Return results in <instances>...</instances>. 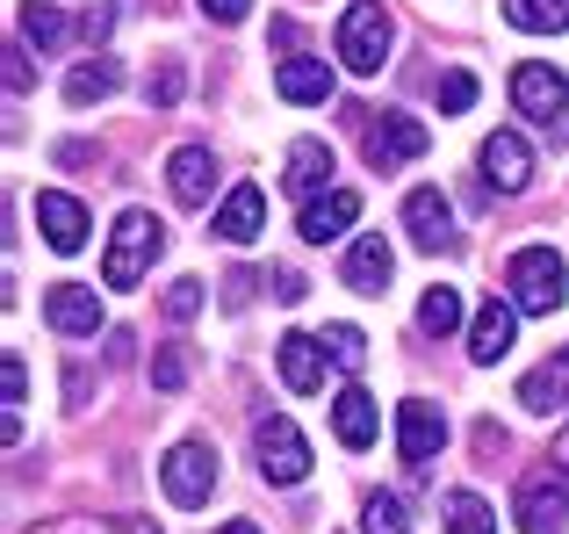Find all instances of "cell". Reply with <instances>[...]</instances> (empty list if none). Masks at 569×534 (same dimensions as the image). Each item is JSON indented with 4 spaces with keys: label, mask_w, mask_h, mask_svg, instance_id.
<instances>
[{
    "label": "cell",
    "mask_w": 569,
    "mask_h": 534,
    "mask_svg": "<svg viewBox=\"0 0 569 534\" xmlns=\"http://www.w3.org/2000/svg\"><path fill=\"white\" fill-rule=\"evenodd\" d=\"M252 448H260V477L267 484H303L310 477V441L296 419H260V434H252Z\"/></svg>",
    "instance_id": "cell-4"
},
{
    "label": "cell",
    "mask_w": 569,
    "mask_h": 534,
    "mask_svg": "<svg viewBox=\"0 0 569 534\" xmlns=\"http://www.w3.org/2000/svg\"><path fill=\"white\" fill-rule=\"evenodd\" d=\"M223 310H246L252 304V281H260V275H252V267H223Z\"/></svg>",
    "instance_id": "cell-36"
},
{
    "label": "cell",
    "mask_w": 569,
    "mask_h": 534,
    "mask_svg": "<svg viewBox=\"0 0 569 534\" xmlns=\"http://www.w3.org/2000/svg\"><path fill=\"white\" fill-rule=\"evenodd\" d=\"M318 339H325V354H332L339 368H361L368 362V333H361V325H325Z\"/></svg>",
    "instance_id": "cell-30"
},
{
    "label": "cell",
    "mask_w": 569,
    "mask_h": 534,
    "mask_svg": "<svg viewBox=\"0 0 569 534\" xmlns=\"http://www.w3.org/2000/svg\"><path fill=\"white\" fill-rule=\"evenodd\" d=\"M469 101H476V72H440V109L461 116Z\"/></svg>",
    "instance_id": "cell-35"
},
{
    "label": "cell",
    "mask_w": 569,
    "mask_h": 534,
    "mask_svg": "<svg viewBox=\"0 0 569 534\" xmlns=\"http://www.w3.org/2000/svg\"><path fill=\"white\" fill-rule=\"evenodd\" d=\"M167 181H173V196H181L188 210H202V202L217 196V159H209V145H181L173 167H167Z\"/></svg>",
    "instance_id": "cell-19"
},
{
    "label": "cell",
    "mask_w": 569,
    "mask_h": 534,
    "mask_svg": "<svg viewBox=\"0 0 569 534\" xmlns=\"http://www.w3.org/2000/svg\"><path fill=\"white\" fill-rule=\"evenodd\" d=\"M389 267H397L389 239H382V231H361V239L347 246V260H339V281H347V289H361V296H382L389 289Z\"/></svg>",
    "instance_id": "cell-14"
},
{
    "label": "cell",
    "mask_w": 569,
    "mask_h": 534,
    "mask_svg": "<svg viewBox=\"0 0 569 534\" xmlns=\"http://www.w3.org/2000/svg\"><path fill=\"white\" fill-rule=\"evenodd\" d=\"M512 101H519V116H527V123L556 130L562 109H569V80H562L556 66H541V58H527V66L512 72Z\"/></svg>",
    "instance_id": "cell-7"
},
{
    "label": "cell",
    "mask_w": 569,
    "mask_h": 534,
    "mask_svg": "<svg viewBox=\"0 0 569 534\" xmlns=\"http://www.w3.org/2000/svg\"><path fill=\"white\" fill-rule=\"evenodd\" d=\"M332 426H339V441H347V448H368V441H376V397L361 390V383H347V390L332 397Z\"/></svg>",
    "instance_id": "cell-23"
},
{
    "label": "cell",
    "mask_w": 569,
    "mask_h": 534,
    "mask_svg": "<svg viewBox=\"0 0 569 534\" xmlns=\"http://www.w3.org/2000/svg\"><path fill=\"white\" fill-rule=\"evenodd\" d=\"M397 448H403L411 469H426L432 455L447 448V412L432 405V397H403V405H397Z\"/></svg>",
    "instance_id": "cell-9"
},
{
    "label": "cell",
    "mask_w": 569,
    "mask_h": 534,
    "mask_svg": "<svg viewBox=\"0 0 569 534\" xmlns=\"http://www.w3.org/2000/svg\"><path fill=\"white\" fill-rule=\"evenodd\" d=\"M361 527L368 534H403V527H411V513H403V498L376 492V498H368V513H361Z\"/></svg>",
    "instance_id": "cell-31"
},
{
    "label": "cell",
    "mask_w": 569,
    "mask_h": 534,
    "mask_svg": "<svg viewBox=\"0 0 569 534\" xmlns=\"http://www.w3.org/2000/svg\"><path fill=\"white\" fill-rule=\"evenodd\" d=\"M505 289H512L519 310H533V318H556L569 281H562V254L556 246H519L512 260H505Z\"/></svg>",
    "instance_id": "cell-2"
},
{
    "label": "cell",
    "mask_w": 569,
    "mask_h": 534,
    "mask_svg": "<svg viewBox=\"0 0 569 534\" xmlns=\"http://www.w3.org/2000/svg\"><path fill=\"white\" fill-rule=\"evenodd\" d=\"M217 231H223L231 246H252V239L267 231V196H260L252 181H238L231 196H223V210H217Z\"/></svg>",
    "instance_id": "cell-20"
},
{
    "label": "cell",
    "mask_w": 569,
    "mask_h": 534,
    "mask_svg": "<svg viewBox=\"0 0 569 534\" xmlns=\"http://www.w3.org/2000/svg\"><path fill=\"white\" fill-rule=\"evenodd\" d=\"M58 167H72V174H87V167H94V145H80V138H66V145H58Z\"/></svg>",
    "instance_id": "cell-40"
},
{
    "label": "cell",
    "mask_w": 569,
    "mask_h": 534,
    "mask_svg": "<svg viewBox=\"0 0 569 534\" xmlns=\"http://www.w3.org/2000/svg\"><path fill=\"white\" fill-rule=\"evenodd\" d=\"M116 80H123L116 58H87V66H72L66 72V109H94V101H109Z\"/></svg>",
    "instance_id": "cell-24"
},
{
    "label": "cell",
    "mask_w": 569,
    "mask_h": 534,
    "mask_svg": "<svg viewBox=\"0 0 569 534\" xmlns=\"http://www.w3.org/2000/svg\"><path fill=\"white\" fill-rule=\"evenodd\" d=\"M43 318H51L58 339H94L101 325H109V310H101V296L87 289V281H51V289H43Z\"/></svg>",
    "instance_id": "cell-8"
},
{
    "label": "cell",
    "mask_w": 569,
    "mask_h": 534,
    "mask_svg": "<svg viewBox=\"0 0 569 534\" xmlns=\"http://www.w3.org/2000/svg\"><path fill=\"white\" fill-rule=\"evenodd\" d=\"M289 196H303V202H318V188H332V145L325 138H296L289 145Z\"/></svg>",
    "instance_id": "cell-17"
},
{
    "label": "cell",
    "mask_w": 569,
    "mask_h": 534,
    "mask_svg": "<svg viewBox=\"0 0 569 534\" xmlns=\"http://www.w3.org/2000/svg\"><path fill=\"white\" fill-rule=\"evenodd\" d=\"M303 296H310V281L296 275V267H281L274 275V304H303Z\"/></svg>",
    "instance_id": "cell-39"
},
{
    "label": "cell",
    "mask_w": 569,
    "mask_h": 534,
    "mask_svg": "<svg viewBox=\"0 0 569 534\" xmlns=\"http://www.w3.org/2000/svg\"><path fill=\"white\" fill-rule=\"evenodd\" d=\"M361 152H368V167H376V174H397V167H411V159H426V123L403 116V109H389V116L368 123Z\"/></svg>",
    "instance_id": "cell-5"
},
{
    "label": "cell",
    "mask_w": 569,
    "mask_h": 534,
    "mask_svg": "<svg viewBox=\"0 0 569 534\" xmlns=\"http://www.w3.org/2000/svg\"><path fill=\"white\" fill-rule=\"evenodd\" d=\"M144 101H152V109H173V101H181V66H173V58L144 80Z\"/></svg>",
    "instance_id": "cell-34"
},
{
    "label": "cell",
    "mask_w": 569,
    "mask_h": 534,
    "mask_svg": "<svg viewBox=\"0 0 569 534\" xmlns=\"http://www.w3.org/2000/svg\"><path fill=\"white\" fill-rule=\"evenodd\" d=\"M505 22L527 37H562L569 29V0H505Z\"/></svg>",
    "instance_id": "cell-25"
},
{
    "label": "cell",
    "mask_w": 569,
    "mask_h": 534,
    "mask_svg": "<svg viewBox=\"0 0 569 534\" xmlns=\"http://www.w3.org/2000/svg\"><path fill=\"white\" fill-rule=\"evenodd\" d=\"M403 225H411V246L418 254H455V210H447L440 188H411L403 196Z\"/></svg>",
    "instance_id": "cell-10"
},
{
    "label": "cell",
    "mask_w": 569,
    "mask_h": 534,
    "mask_svg": "<svg viewBox=\"0 0 569 534\" xmlns=\"http://www.w3.org/2000/svg\"><path fill=\"white\" fill-rule=\"evenodd\" d=\"M389 37H397V22H389L382 0H353V8L339 14V66L347 72H382Z\"/></svg>",
    "instance_id": "cell-3"
},
{
    "label": "cell",
    "mask_w": 569,
    "mask_h": 534,
    "mask_svg": "<svg viewBox=\"0 0 569 534\" xmlns=\"http://www.w3.org/2000/svg\"><path fill=\"white\" fill-rule=\"evenodd\" d=\"M181 383H188V347L167 339V347L152 354V390H181Z\"/></svg>",
    "instance_id": "cell-32"
},
{
    "label": "cell",
    "mask_w": 569,
    "mask_h": 534,
    "mask_svg": "<svg viewBox=\"0 0 569 534\" xmlns=\"http://www.w3.org/2000/svg\"><path fill=\"white\" fill-rule=\"evenodd\" d=\"M519 405H527V412H562L569 405V347L548 354V362L519 383Z\"/></svg>",
    "instance_id": "cell-21"
},
{
    "label": "cell",
    "mask_w": 569,
    "mask_h": 534,
    "mask_svg": "<svg viewBox=\"0 0 569 534\" xmlns=\"http://www.w3.org/2000/svg\"><path fill=\"white\" fill-rule=\"evenodd\" d=\"M562 521H569V484L556 469H533L519 484V534H556Z\"/></svg>",
    "instance_id": "cell-12"
},
{
    "label": "cell",
    "mask_w": 569,
    "mask_h": 534,
    "mask_svg": "<svg viewBox=\"0 0 569 534\" xmlns=\"http://www.w3.org/2000/svg\"><path fill=\"white\" fill-rule=\"evenodd\" d=\"M37 225H43V246H58V254H80L87 246V210L72 196H58V188L37 196Z\"/></svg>",
    "instance_id": "cell-16"
},
{
    "label": "cell",
    "mask_w": 569,
    "mask_h": 534,
    "mask_svg": "<svg viewBox=\"0 0 569 534\" xmlns=\"http://www.w3.org/2000/svg\"><path fill=\"white\" fill-rule=\"evenodd\" d=\"M109 29H116V8H109V0H94V8L80 14V37H87V43L101 51V43H109Z\"/></svg>",
    "instance_id": "cell-37"
},
{
    "label": "cell",
    "mask_w": 569,
    "mask_h": 534,
    "mask_svg": "<svg viewBox=\"0 0 569 534\" xmlns=\"http://www.w3.org/2000/svg\"><path fill=\"white\" fill-rule=\"evenodd\" d=\"M512 339H519V304H498L490 296L483 310H476V325H469V362H505L512 354Z\"/></svg>",
    "instance_id": "cell-15"
},
{
    "label": "cell",
    "mask_w": 569,
    "mask_h": 534,
    "mask_svg": "<svg viewBox=\"0 0 569 534\" xmlns=\"http://www.w3.org/2000/svg\"><path fill=\"white\" fill-rule=\"evenodd\" d=\"M159 304H167V318H173V325H181V318H194V310H202V281H194V275L167 281V296H159Z\"/></svg>",
    "instance_id": "cell-33"
},
{
    "label": "cell",
    "mask_w": 569,
    "mask_h": 534,
    "mask_svg": "<svg viewBox=\"0 0 569 534\" xmlns=\"http://www.w3.org/2000/svg\"><path fill=\"white\" fill-rule=\"evenodd\" d=\"M447 534H498V513L476 492H447Z\"/></svg>",
    "instance_id": "cell-27"
},
{
    "label": "cell",
    "mask_w": 569,
    "mask_h": 534,
    "mask_svg": "<svg viewBox=\"0 0 569 534\" xmlns=\"http://www.w3.org/2000/svg\"><path fill=\"white\" fill-rule=\"evenodd\" d=\"M29 534H159V527H152V521H94V513H72V521L29 527Z\"/></svg>",
    "instance_id": "cell-29"
},
{
    "label": "cell",
    "mask_w": 569,
    "mask_h": 534,
    "mask_svg": "<svg viewBox=\"0 0 569 534\" xmlns=\"http://www.w3.org/2000/svg\"><path fill=\"white\" fill-rule=\"evenodd\" d=\"M159 246H167V225H159L152 210H123L109 231V254H101V281L109 289H138L144 275H152Z\"/></svg>",
    "instance_id": "cell-1"
},
{
    "label": "cell",
    "mask_w": 569,
    "mask_h": 534,
    "mask_svg": "<svg viewBox=\"0 0 569 534\" xmlns=\"http://www.w3.org/2000/svg\"><path fill=\"white\" fill-rule=\"evenodd\" d=\"M0 383H8V412L29 397V368H22V354H8V368H0Z\"/></svg>",
    "instance_id": "cell-38"
},
{
    "label": "cell",
    "mask_w": 569,
    "mask_h": 534,
    "mask_svg": "<svg viewBox=\"0 0 569 534\" xmlns=\"http://www.w3.org/2000/svg\"><path fill=\"white\" fill-rule=\"evenodd\" d=\"M217 534H260V527H252V521H231V527H217Z\"/></svg>",
    "instance_id": "cell-45"
},
{
    "label": "cell",
    "mask_w": 569,
    "mask_h": 534,
    "mask_svg": "<svg viewBox=\"0 0 569 534\" xmlns=\"http://www.w3.org/2000/svg\"><path fill=\"white\" fill-rule=\"evenodd\" d=\"M159 484H167L173 506H202V498L217 492V448H202V441H181V448H167V463H159Z\"/></svg>",
    "instance_id": "cell-6"
},
{
    "label": "cell",
    "mask_w": 569,
    "mask_h": 534,
    "mask_svg": "<svg viewBox=\"0 0 569 534\" xmlns=\"http://www.w3.org/2000/svg\"><path fill=\"white\" fill-rule=\"evenodd\" d=\"M353 217H361V196H353V188H325L318 202H303V225L296 231H303L310 246H325V239H339Z\"/></svg>",
    "instance_id": "cell-18"
},
{
    "label": "cell",
    "mask_w": 569,
    "mask_h": 534,
    "mask_svg": "<svg viewBox=\"0 0 569 534\" xmlns=\"http://www.w3.org/2000/svg\"><path fill=\"white\" fill-rule=\"evenodd\" d=\"M476 159H483V188H498V196H519V188L533 181V152H527L519 130H490Z\"/></svg>",
    "instance_id": "cell-11"
},
{
    "label": "cell",
    "mask_w": 569,
    "mask_h": 534,
    "mask_svg": "<svg viewBox=\"0 0 569 534\" xmlns=\"http://www.w3.org/2000/svg\"><path fill=\"white\" fill-rule=\"evenodd\" d=\"M37 87V72H29V58L22 51H8V95H29Z\"/></svg>",
    "instance_id": "cell-41"
},
{
    "label": "cell",
    "mask_w": 569,
    "mask_h": 534,
    "mask_svg": "<svg viewBox=\"0 0 569 534\" xmlns=\"http://www.w3.org/2000/svg\"><path fill=\"white\" fill-rule=\"evenodd\" d=\"M274 87H281V101H332V66L325 58H281V72H274Z\"/></svg>",
    "instance_id": "cell-22"
},
{
    "label": "cell",
    "mask_w": 569,
    "mask_h": 534,
    "mask_svg": "<svg viewBox=\"0 0 569 534\" xmlns=\"http://www.w3.org/2000/svg\"><path fill=\"white\" fill-rule=\"evenodd\" d=\"M66 29H80V22H66L51 0H29V8H22V43H37V51H58Z\"/></svg>",
    "instance_id": "cell-26"
},
{
    "label": "cell",
    "mask_w": 569,
    "mask_h": 534,
    "mask_svg": "<svg viewBox=\"0 0 569 534\" xmlns=\"http://www.w3.org/2000/svg\"><path fill=\"white\" fill-rule=\"evenodd\" d=\"M246 8H252V0H202L209 22H246Z\"/></svg>",
    "instance_id": "cell-42"
},
{
    "label": "cell",
    "mask_w": 569,
    "mask_h": 534,
    "mask_svg": "<svg viewBox=\"0 0 569 534\" xmlns=\"http://www.w3.org/2000/svg\"><path fill=\"white\" fill-rule=\"evenodd\" d=\"M418 325H426L432 339H447V333L461 325V296L447 289V281H432V289H426V304H418Z\"/></svg>",
    "instance_id": "cell-28"
},
{
    "label": "cell",
    "mask_w": 569,
    "mask_h": 534,
    "mask_svg": "<svg viewBox=\"0 0 569 534\" xmlns=\"http://www.w3.org/2000/svg\"><path fill=\"white\" fill-rule=\"evenodd\" d=\"M556 463L569 469V426H562V434H556Z\"/></svg>",
    "instance_id": "cell-44"
},
{
    "label": "cell",
    "mask_w": 569,
    "mask_h": 534,
    "mask_svg": "<svg viewBox=\"0 0 569 534\" xmlns=\"http://www.w3.org/2000/svg\"><path fill=\"white\" fill-rule=\"evenodd\" d=\"M476 448H483V463H498V455H505V426H476Z\"/></svg>",
    "instance_id": "cell-43"
},
{
    "label": "cell",
    "mask_w": 569,
    "mask_h": 534,
    "mask_svg": "<svg viewBox=\"0 0 569 534\" xmlns=\"http://www.w3.org/2000/svg\"><path fill=\"white\" fill-rule=\"evenodd\" d=\"M281 383H289L296 397H318L325 390V362H332V354H325V339L318 333H281Z\"/></svg>",
    "instance_id": "cell-13"
}]
</instances>
